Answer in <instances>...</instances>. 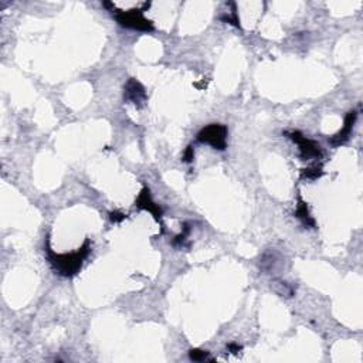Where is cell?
I'll return each instance as SVG.
<instances>
[{
    "instance_id": "30bf717a",
    "label": "cell",
    "mask_w": 363,
    "mask_h": 363,
    "mask_svg": "<svg viewBox=\"0 0 363 363\" xmlns=\"http://www.w3.org/2000/svg\"><path fill=\"white\" fill-rule=\"evenodd\" d=\"M272 287H274V291L278 294V295H281V297H292L294 295V287H291L290 284H287V282H274L272 284Z\"/></svg>"
},
{
    "instance_id": "52a82bcc",
    "label": "cell",
    "mask_w": 363,
    "mask_h": 363,
    "mask_svg": "<svg viewBox=\"0 0 363 363\" xmlns=\"http://www.w3.org/2000/svg\"><path fill=\"white\" fill-rule=\"evenodd\" d=\"M356 118H358V114H356V111H351V112H348L346 115V118H345V124H343V128L336 134V135H333L331 139H329V144L332 146H339V145H343L348 139H349V136L352 134L353 131V126H355V122H356Z\"/></svg>"
},
{
    "instance_id": "7c38bea8",
    "label": "cell",
    "mask_w": 363,
    "mask_h": 363,
    "mask_svg": "<svg viewBox=\"0 0 363 363\" xmlns=\"http://www.w3.org/2000/svg\"><path fill=\"white\" fill-rule=\"evenodd\" d=\"M189 233H190V224L189 223H185L183 224V231L179 234V236H176L175 239H173V246H183L185 244V241H186V237L189 236Z\"/></svg>"
},
{
    "instance_id": "4fadbf2b",
    "label": "cell",
    "mask_w": 363,
    "mask_h": 363,
    "mask_svg": "<svg viewBox=\"0 0 363 363\" xmlns=\"http://www.w3.org/2000/svg\"><path fill=\"white\" fill-rule=\"evenodd\" d=\"M220 19H221L223 21H226V23H230V24L236 26V27H240V20H239V16H237V13H236V9L231 11L230 14L221 16Z\"/></svg>"
},
{
    "instance_id": "ba28073f",
    "label": "cell",
    "mask_w": 363,
    "mask_h": 363,
    "mask_svg": "<svg viewBox=\"0 0 363 363\" xmlns=\"http://www.w3.org/2000/svg\"><path fill=\"white\" fill-rule=\"evenodd\" d=\"M295 216L305 227H315V220H313L311 213H310L308 205L302 200L301 197H298V205H297V210H295Z\"/></svg>"
},
{
    "instance_id": "277c9868",
    "label": "cell",
    "mask_w": 363,
    "mask_h": 363,
    "mask_svg": "<svg viewBox=\"0 0 363 363\" xmlns=\"http://www.w3.org/2000/svg\"><path fill=\"white\" fill-rule=\"evenodd\" d=\"M285 135L300 146V156H301L302 160H311V159H321L322 157L321 145L318 142L308 139L307 136L302 135L300 131L287 132Z\"/></svg>"
},
{
    "instance_id": "9a60e30c",
    "label": "cell",
    "mask_w": 363,
    "mask_h": 363,
    "mask_svg": "<svg viewBox=\"0 0 363 363\" xmlns=\"http://www.w3.org/2000/svg\"><path fill=\"white\" fill-rule=\"evenodd\" d=\"M109 218H111L112 223H121V221H124L125 218H126V214L121 213V211H111L109 213Z\"/></svg>"
},
{
    "instance_id": "5b68a950",
    "label": "cell",
    "mask_w": 363,
    "mask_h": 363,
    "mask_svg": "<svg viewBox=\"0 0 363 363\" xmlns=\"http://www.w3.org/2000/svg\"><path fill=\"white\" fill-rule=\"evenodd\" d=\"M124 98L126 101L135 104L136 106H142L148 100L144 85L139 81H136L135 78L128 80V83L124 87Z\"/></svg>"
},
{
    "instance_id": "5bb4252c",
    "label": "cell",
    "mask_w": 363,
    "mask_h": 363,
    "mask_svg": "<svg viewBox=\"0 0 363 363\" xmlns=\"http://www.w3.org/2000/svg\"><path fill=\"white\" fill-rule=\"evenodd\" d=\"M193 159H195V151H193V146L189 145L186 148V151H185V154H183V162L192 163Z\"/></svg>"
},
{
    "instance_id": "6da1fadb",
    "label": "cell",
    "mask_w": 363,
    "mask_h": 363,
    "mask_svg": "<svg viewBox=\"0 0 363 363\" xmlns=\"http://www.w3.org/2000/svg\"><path fill=\"white\" fill-rule=\"evenodd\" d=\"M91 251V243L90 240L87 239L84 241V244L74 253H65V254H57L54 253L50 247V243L47 240V244H46V254H47V259L49 262L52 264V270L55 271L58 275L61 277H73L75 275L78 271L81 270L83 267L84 259L88 257Z\"/></svg>"
},
{
    "instance_id": "7a4b0ae2",
    "label": "cell",
    "mask_w": 363,
    "mask_h": 363,
    "mask_svg": "<svg viewBox=\"0 0 363 363\" xmlns=\"http://www.w3.org/2000/svg\"><path fill=\"white\" fill-rule=\"evenodd\" d=\"M227 134L226 125L210 124L197 134V141L202 144H207L217 151H224L227 148Z\"/></svg>"
},
{
    "instance_id": "8fae6325",
    "label": "cell",
    "mask_w": 363,
    "mask_h": 363,
    "mask_svg": "<svg viewBox=\"0 0 363 363\" xmlns=\"http://www.w3.org/2000/svg\"><path fill=\"white\" fill-rule=\"evenodd\" d=\"M189 358L193 362H205V361H213L210 358V353L207 351H202V349H192L189 351Z\"/></svg>"
},
{
    "instance_id": "8992f818",
    "label": "cell",
    "mask_w": 363,
    "mask_h": 363,
    "mask_svg": "<svg viewBox=\"0 0 363 363\" xmlns=\"http://www.w3.org/2000/svg\"><path fill=\"white\" fill-rule=\"evenodd\" d=\"M136 207L142 208V210H148L154 217H155L156 221H160V218L163 216L162 213V208L159 207V205L154 203L152 197H151V192L148 187H144L139 193V196L136 199Z\"/></svg>"
},
{
    "instance_id": "9c48e42d",
    "label": "cell",
    "mask_w": 363,
    "mask_h": 363,
    "mask_svg": "<svg viewBox=\"0 0 363 363\" xmlns=\"http://www.w3.org/2000/svg\"><path fill=\"white\" fill-rule=\"evenodd\" d=\"M323 175V170H322V165H315V166L307 167V169H302L301 177L302 179H308V180H316Z\"/></svg>"
},
{
    "instance_id": "2e32d148",
    "label": "cell",
    "mask_w": 363,
    "mask_h": 363,
    "mask_svg": "<svg viewBox=\"0 0 363 363\" xmlns=\"http://www.w3.org/2000/svg\"><path fill=\"white\" fill-rule=\"evenodd\" d=\"M227 349H228V352L230 353H234V355H237V353L243 349L241 348V345H239V343H228L227 345Z\"/></svg>"
},
{
    "instance_id": "3957f363",
    "label": "cell",
    "mask_w": 363,
    "mask_h": 363,
    "mask_svg": "<svg viewBox=\"0 0 363 363\" xmlns=\"http://www.w3.org/2000/svg\"><path fill=\"white\" fill-rule=\"evenodd\" d=\"M115 20L118 21L122 27L134 29L139 31H152L154 24L144 16V10H128L114 11Z\"/></svg>"
}]
</instances>
